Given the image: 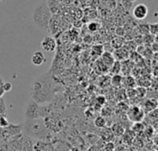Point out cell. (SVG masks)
Here are the masks:
<instances>
[{
	"label": "cell",
	"instance_id": "6da1fadb",
	"mask_svg": "<svg viewBox=\"0 0 158 151\" xmlns=\"http://www.w3.org/2000/svg\"><path fill=\"white\" fill-rule=\"evenodd\" d=\"M24 133L37 139H45L48 137V129L42 119H27L23 125Z\"/></svg>",
	"mask_w": 158,
	"mask_h": 151
},
{
	"label": "cell",
	"instance_id": "e575fe53",
	"mask_svg": "<svg viewBox=\"0 0 158 151\" xmlns=\"http://www.w3.org/2000/svg\"><path fill=\"white\" fill-rule=\"evenodd\" d=\"M131 2H134V1H136V0H131Z\"/></svg>",
	"mask_w": 158,
	"mask_h": 151
},
{
	"label": "cell",
	"instance_id": "5bb4252c",
	"mask_svg": "<svg viewBox=\"0 0 158 151\" xmlns=\"http://www.w3.org/2000/svg\"><path fill=\"white\" fill-rule=\"evenodd\" d=\"M122 84H124L128 89H132L136 84V80L131 76H126L125 77H123Z\"/></svg>",
	"mask_w": 158,
	"mask_h": 151
},
{
	"label": "cell",
	"instance_id": "9c48e42d",
	"mask_svg": "<svg viewBox=\"0 0 158 151\" xmlns=\"http://www.w3.org/2000/svg\"><path fill=\"white\" fill-rule=\"evenodd\" d=\"M45 61H46V58L43 52L36 51L33 53V54L31 56V63L34 66H42Z\"/></svg>",
	"mask_w": 158,
	"mask_h": 151
},
{
	"label": "cell",
	"instance_id": "3957f363",
	"mask_svg": "<svg viewBox=\"0 0 158 151\" xmlns=\"http://www.w3.org/2000/svg\"><path fill=\"white\" fill-rule=\"evenodd\" d=\"M128 118L133 122L134 124L135 123H142V121L144 119V111L139 107V106H136V105H133L131 107H129L128 109Z\"/></svg>",
	"mask_w": 158,
	"mask_h": 151
},
{
	"label": "cell",
	"instance_id": "d4e9b609",
	"mask_svg": "<svg viewBox=\"0 0 158 151\" xmlns=\"http://www.w3.org/2000/svg\"><path fill=\"white\" fill-rule=\"evenodd\" d=\"M132 128H133V130H134L135 132H138V133H139V132L143 131L144 126L143 125V124H142V123H135Z\"/></svg>",
	"mask_w": 158,
	"mask_h": 151
},
{
	"label": "cell",
	"instance_id": "52a82bcc",
	"mask_svg": "<svg viewBox=\"0 0 158 151\" xmlns=\"http://www.w3.org/2000/svg\"><path fill=\"white\" fill-rule=\"evenodd\" d=\"M114 56H115V59H117V61H125L126 59H128V57H130V52L128 50V48L126 46H123L119 49H117L115 50L114 52Z\"/></svg>",
	"mask_w": 158,
	"mask_h": 151
},
{
	"label": "cell",
	"instance_id": "4dcf8cb0",
	"mask_svg": "<svg viewBox=\"0 0 158 151\" xmlns=\"http://www.w3.org/2000/svg\"><path fill=\"white\" fill-rule=\"evenodd\" d=\"M117 34L119 36V37H122V36H124L125 35V30H124V29L123 28H121V27H118V29H117Z\"/></svg>",
	"mask_w": 158,
	"mask_h": 151
},
{
	"label": "cell",
	"instance_id": "7402d4cb",
	"mask_svg": "<svg viewBox=\"0 0 158 151\" xmlns=\"http://www.w3.org/2000/svg\"><path fill=\"white\" fill-rule=\"evenodd\" d=\"M149 30H150V33H151L152 35H157L158 34V23L150 24V25H149Z\"/></svg>",
	"mask_w": 158,
	"mask_h": 151
},
{
	"label": "cell",
	"instance_id": "4316f807",
	"mask_svg": "<svg viewBox=\"0 0 158 151\" xmlns=\"http://www.w3.org/2000/svg\"><path fill=\"white\" fill-rule=\"evenodd\" d=\"M121 3L126 9H131L133 2H131V0H121Z\"/></svg>",
	"mask_w": 158,
	"mask_h": 151
},
{
	"label": "cell",
	"instance_id": "e0dca14e",
	"mask_svg": "<svg viewBox=\"0 0 158 151\" xmlns=\"http://www.w3.org/2000/svg\"><path fill=\"white\" fill-rule=\"evenodd\" d=\"M110 68H111L110 71L113 75H119V73L121 72V62L116 60V62Z\"/></svg>",
	"mask_w": 158,
	"mask_h": 151
},
{
	"label": "cell",
	"instance_id": "2e32d148",
	"mask_svg": "<svg viewBox=\"0 0 158 151\" xmlns=\"http://www.w3.org/2000/svg\"><path fill=\"white\" fill-rule=\"evenodd\" d=\"M94 125L97 127V128H100V129H103L106 126V121L105 119V117L103 116H98L95 118L94 120Z\"/></svg>",
	"mask_w": 158,
	"mask_h": 151
},
{
	"label": "cell",
	"instance_id": "836d02e7",
	"mask_svg": "<svg viewBox=\"0 0 158 151\" xmlns=\"http://www.w3.org/2000/svg\"><path fill=\"white\" fill-rule=\"evenodd\" d=\"M4 1H6V0H0V2H4Z\"/></svg>",
	"mask_w": 158,
	"mask_h": 151
},
{
	"label": "cell",
	"instance_id": "484cf974",
	"mask_svg": "<svg viewBox=\"0 0 158 151\" xmlns=\"http://www.w3.org/2000/svg\"><path fill=\"white\" fill-rule=\"evenodd\" d=\"M0 126L1 127L8 126V121L6 116H0Z\"/></svg>",
	"mask_w": 158,
	"mask_h": 151
},
{
	"label": "cell",
	"instance_id": "f1b7e54d",
	"mask_svg": "<svg viewBox=\"0 0 158 151\" xmlns=\"http://www.w3.org/2000/svg\"><path fill=\"white\" fill-rule=\"evenodd\" d=\"M149 117H151V118H154V119H158V109H155L154 111H152V112H150L149 113Z\"/></svg>",
	"mask_w": 158,
	"mask_h": 151
},
{
	"label": "cell",
	"instance_id": "4fadbf2b",
	"mask_svg": "<svg viewBox=\"0 0 158 151\" xmlns=\"http://www.w3.org/2000/svg\"><path fill=\"white\" fill-rule=\"evenodd\" d=\"M111 130H112L114 136H117V137L123 136V134L125 132V129H124L123 125H121L120 124H115V125H113L112 127H111Z\"/></svg>",
	"mask_w": 158,
	"mask_h": 151
},
{
	"label": "cell",
	"instance_id": "1f68e13d",
	"mask_svg": "<svg viewBox=\"0 0 158 151\" xmlns=\"http://www.w3.org/2000/svg\"><path fill=\"white\" fill-rule=\"evenodd\" d=\"M59 2H62L64 4H70L72 3V0H59Z\"/></svg>",
	"mask_w": 158,
	"mask_h": 151
},
{
	"label": "cell",
	"instance_id": "8992f818",
	"mask_svg": "<svg viewBox=\"0 0 158 151\" xmlns=\"http://www.w3.org/2000/svg\"><path fill=\"white\" fill-rule=\"evenodd\" d=\"M41 46H42V48L45 52L52 53L56 48V42L54 37H52V36H45L43 39L42 42H41Z\"/></svg>",
	"mask_w": 158,
	"mask_h": 151
},
{
	"label": "cell",
	"instance_id": "30bf717a",
	"mask_svg": "<svg viewBox=\"0 0 158 151\" xmlns=\"http://www.w3.org/2000/svg\"><path fill=\"white\" fill-rule=\"evenodd\" d=\"M157 106L158 104L156 101H155V100H153V99H148V100L145 101L144 105H143V110L144 111V113H149L150 112H152V111H154L155 109H156Z\"/></svg>",
	"mask_w": 158,
	"mask_h": 151
},
{
	"label": "cell",
	"instance_id": "ffe728a7",
	"mask_svg": "<svg viewBox=\"0 0 158 151\" xmlns=\"http://www.w3.org/2000/svg\"><path fill=\"white\" fill-rule=\"evenodd\" d=\"M139 30L142 34L143 35H147L149 34L150 32V30H149V25L148 24H142L139 26Z\"/></svg>",
	"mask_w": 158,
	"mask_h": 151
},
{
	"label": "cell",
	"instance_id": "8fae6325",
	"mask_svg": "<svg viewBox=\"0 0 158 151\" xmlns=\"http://www.w3.org/2000/svg\"><path fill=\"white\" fill-rule=\"evenodd\" d=\"M46 3H47L48 8H49L52 15L59 13V9H60V6H59L60 2H59V0H47Z\"/></svg>",
	"mask_w": 158,
	"mask_h": 151
},
{
	"label": "cell",
	"instance_id": "7a4b0ae2",
	"mask_svg": "<svg viewBox=\"0 0 158 151\" xmlns=\"http://www.w3.org/2000/svg\"><path fill=\"white\" fill-rule=\"evenodd\" d=\"M32 18L34 24L40 29L48 30L50 20L52 18V14L45 1H41L36 5L32 14Z\"/></svg>",
	"mask_w": 158,
	"mask_h": 151
},
{
	"label": "cell",
	"instance_id": "7c38bea8",
	"mask_svg": "<svg viewBox=\"0 0 158 151\" xmlns=\"http://www.w3.org/2000/svg\"><path fill=\"white\" fill-rule=\"evenodd\" d=\"M101 137L104 141H106V143L107 142H111V140L113 139L114 137V134L111 130V128H108V127H105L102 129L101 131Z\"/></svg>",
	"mask_w": 158,
	"mask_h": 151
},
{
	"label": "cell",
	"instance_id": "603a6c76",
	"mask_svg": "<svg viewBox=\"0 0 158 151\" xmlns=\"http://www.w3.org/2000/svg\"><path fill=\"white\" fill-rule=\"evenodd\" d=\"M88 29H89L90 31L94 32V31H96V30L99 29V24H98L97 22H95V21H93V22H91V23L88 25Z\"/></svg>",
	"mask_w": 158,
	"mask_h": 151
},
{
	"label": "cell",
	"instance_id": "ba28073f",
	"mask_svg": "<svg viewBox=\"0 0 158 151\" xmlns=\"http://www.w3.org/2000/svg\"><path fill=\"white\" fill-rule=\"evenodd\" d=\"M101 62L109 68L114 65V63L116 62V59H115L114 54L111 52L105 51L104 54L101 55Z\"/></svg>",
	"mask_w": 158,
	"mask_h": 151
},
{
	"label": "cell",
	"instance_id": "ac0fdd59",
	"mask_svg": "<svg viewBox=\"0 0 158 151\" xmlns=\"http://www.w3.org/2000/svg\"><path fill=\"white\" fill-rule=\"evenodd\" d=\"M105 52V49L103 47V45H95L93 47L92 49V53L94 55H96V56H101Z\"/></svg>",
	"mask_w": 158,
	"mask_h": 151
},
{
	"label": "cell",
	"instance_id": "277c9868",
	"mask_svg": "<svg viewBox=\"0 0 158 151\" xmlns=\"http://www.w3.org/2000/svg\"><path fill=\"white\" fill-rule=\"evenodd\" d=\"M39 105L33 100H31L27 104L25 110V115L27 119H37L39 118Z\"/></svg>",
	"mask_w": 158,
	"mask_h": 151
},
{
	"label": "cell",
	"instance_id": "d6a6232c",
	"mask_svg": "<svg viewBox=\"0 0 158 151\" xmlns=\"http://www.w3.org/2000/svg\"><path fill=\"white\" fill-rule=\"evenodd\" d=\"M155 42H157L158 43V34L156 35V37H155Z\"/></svg>",
	"mask_w": 158,
	"mask_h": 151
},
{
	"label": "cell",
	"instance_id": "9a60e30c",
	"mask_svg": "<svg viewBox=\"0 0 158 151\" xmlns=\"http://www.w3.org/2000/svg\"><path fill=\"white\" fill-rule=\"evenodd\" d=\"M122 81H123V77L120 75H113V77H111L110 83L115 86V87H120L122 85Z\"/></svg>",
	"mask_w": 158,
	"mask_h": 151
},
{
	"label": "cell",
	"instance_id": "83f0119b",
	"mask_svg": "<svg viewBox=\"0 0 158 151\" xmlns=\"http://www.w3.org/2000/svg\"><path fill=\"white\" fill-rule=\"evenodd\" d=\"M96 101L99 105H104L106 103V97H104V96H98L96 98Z\"/></svg>",
	"mask_w": 158,
	"mask_h": 151
},
{
	"label": "cell",
	"instance_id": "f546056e",
	"mask_svg": "<svg viewBox=\"0 0 158 151\" xmlns=\"http://www.w3.org/2000/svg\"><path fill=\"white\" fill-rule=\"evenodd\" d=\"M106 151H113L115 149L114 144L112 142H107L106 145Z\"/></svg>",
	"mask_w": 158,
	"mask_h": 151
},
{
	"label": "cell",
	"instance_id": "d590c367",
	"mask_svg": "<svg viewBox=\"0 0 158 151\" xmlns=\"http://www.w3.org/2000/svg\"><path fill=\"white\" fill-rule=\"evenodd\" d=\"M157 104H158V100H157Z\"/></svg>",
	"mask_w": 158,
	"mask_h": 151
},
{
	"label": "cell",
	"instance_id": "cb8c5ba5",
	"mask_svg": "<svg viewBox=\"0 0 158 151\" xmlns=\"http://www.w3.org/2000/svg\"><path fill=\"white\" fill-rule=\"evenodd\" d=\"M2 89H3L4 92H9L12 89V84L10 82H5V83H3Z\"/></svg>",
	"mask_w": 158,
	"mask_h": 151
},
{
	"label": "cell",
	"instance_id": "d6986e66",
	"mask_svg": "<svg viewBox=\"0 0 158 151\" xmlns=\"http://www.w3.org/2000/svg\"><path fill=\"white\" fill-rule=\"evenodd\" d=\"M136 90V96L139 98H143L146 95V89L143 87H138L135 89Z\"/></svg>",
	"mask_w": 158,
	"mask_h": 151
},
{
	"label": "cell",
	"instance_id": "44dd1931",
	"mask_svg": "<svg viewBox=\"0 0 158 151\" xmlns=\"http://www.w3.org/2000/svg\"><path fill=\"white\" fill-rule=\"evenodd\" d=\"M150 87L152 88L153 90L158 91V77H155L151 79V84Z\"/></svg>",
	"mask_w": 158,
	"mask_h": 151
},
{
	"label": "cell",
	"instance_id": "5b68a950",
	"mask_svg": "<svg viewBox=\"0 0 158 151\" xmlns=\"http://www.w3.org/2000/svg\"><path fill=\"white\" fill-rule=\"evenodd\" d=\"M148 12H149V10H148V7L146 6V5H144V4H138L137 6H134L132 14H133V16H134V18L136 19L143 20V19H144L147 17Z\"/></svg>",
	"mask_w": 158,
	"mask_h": 151
}]
</instances>
